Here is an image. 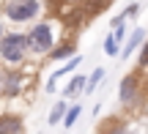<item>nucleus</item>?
Instances as JSON below:
<instances>
[{
    "mask_svg": "<svg viewBox=\"0 0 148 134\" xmlns=\"http://www.w3.org/2000/svg\"><path fill=\"white\" fill-rule=\"evenodd\" d=\"M27 58V41L25 33H5L0 36V60L5 66H19Z\"/></svg>",
    "mask_w": 148,
    "mask_h": 134,
    "instance_id": "f257e3e1",
    "label": "nucleus"
},
{
    "mask_svg": "<svg viewBox=\"0 0 148 134\" xmlns=\"http://www.w3.org/2000/svg\"><path fill=\"white\" fill-rule=\"evenodd\" d=\"M38 14H41V0H5L3 5V16L14 25L36 22Z\"/></svg>",
    "mask_w": 148,
    "mask_h": 134,
    "instance_id": "f03ea898",
    "label": "nucleus"
},
{
    "mask_svg": "<svg viewBox=\"0 0 148 134\" xmlns=\"http://www.w3.org/2000/svg\"><path fill=\"white\" fill-rule=\"evenodd\" d=\"M27 41V52L36 55H47L55 44V33H52V22H33V27L25 33Z\"/></svg>",
    "mask_w": 148,
    "mask_h": 134,
    "instance_id": "7ed1b4c3",
    "label": "nucleus"
},
{
    "mask_svg": "<svg viewBox=\"0 0 148 134\" xmlns=\"http://www.w3.org/2000/svg\"><path fill=\"white\" fill-rule=\"evenodd\" d=\"M118 99H121V104H126V107H132L140 99V80L134 74H126L121 80V85H118Z\"/></svg>",
    "mask_w": 148,
    "mask_h": 134,
    "instance_id": "20e7f679",
    "label": "nucleus"
},
{
    "mask_svg": "<svg viewBox=\"0 0 148 134\" xmlns=\"http://www.w3.org/2000/svg\"><path fill=\"white\" fill-rule=\"evenodd\" d=\"M0 85H3V96L16 99L22 93V88H25V74H19V71H5V74L0 77Z\"/></svg>",
    "mask_w": 148,
    "mask_h": 134,
    "instance_id": "39448f33",
    "label": "nucleus"
},
{
    "mask_svg": "<svg viewBox=\"0 0 148 134\" xmlns=\"http://www.w3.org/2000/svg\"><path fill=\"white\" fill-rule=\"evenodd\" d=\"M145 27H134L132 30V36L126 38V44H123V49H118V55H121V58H129V55H134V49L140 47V44L145 41Z\"/></svg>",
    "mask_w": 148,
    "mask_h": 134,
    "instance_id": "423d86ee",
    "label": "nucleus"
},
{
    "mask_svg": "<svg viewBox=\"0 0 148 134\" xmlns=\"http://www.w3.org/2000/svg\"><path fill=\"white\" fill-rule=\"evenodd\" d=\"M25 123L19 115H0V134H22Z\"/></svg>",
    "mask_w": 148,
    "mask_h": 134,
    "instance_id": "0eeeda50",
    "label": "nucleus"
},
{
    "mask_svg": "<svg viewBox=\"0 0 148 134\" xmlns=\"http://www.w3.org/2000/svg\"><path fill=\"white\" fill-rule=\"evenodd\" d=\"M74 52H77V47H74L71 41L60 44V47H55V44H52V49L47 52V58H49V60H66V58H71Z\"/></svg>",
    "mask_w": 148,
    "mask_h": 134,
    "instance_id": "6e6552de",
    "label": "nucleus"
},
{
    "mask_svg": "<svg viewBox=\"0 0 148 134\" xmlns=\"http://www.w3.org/2000/svg\"><path fill=\"white\" fill-rule=\"evenodd\" d=\"M104 74H107V69H101V66H99V69H93V74L85 77V90H82V93H90L101 80H104Z\"/></svg>",
    "mask_w": 148,
    "mask_h": 134,
    "instance_id": "1a4fd4ad",
    "label": "nucleus"
},
{
    "mask_svg": "<svg viewBox=\"0 0 148 134\" xmlns=\"http://www.w3.org/2000/svg\"><path fill=\"white\" fill-rule=\"evenodd\" d=\"M85 90V77L82 74H77V77H71V82H69V85H66V96H74V93H77V96H79V93H82Z\"/></svg>",
    "mask_w": 148,
    "mask_h": 134,
    "instance_id": "9d476101",
    "label": "nucleus"
},
{
    "mask_svg": "<svg viewBox=\"0 0 148 134\" xmlns=\"http://www.w3.org/2000/svg\"><path fill=\"white\" fill-rule=\"evenodd\" d=\"M79 112H82V107H79V101H77V107H66V112H63V120H60V123H63L66 129H71V126L77 123Z\"/></svg>",
    "mask_w": 148,
    "mask_h": 134,
    "instance_id": "9b49d317",
    "label": "nucleus"
},
{
    "mask_svg": "<svg viewBox=\"0 0 148 134\" xmlns=\"http://www.w3.org/2000/svg\"><path fill=\"white\" fill-rule=\"evenodd\" d=\"M63 112H66V101H58V104L52 107V112H49V120H47V123H49V126L60 123V120H63Z\"/></svg>",
    "mask_w": 148,
    "mask_h": 134,
    "instance_id": "f8f14e48",
    "label": "nucleus"
},
{
    "mask_svg": "<svg viewBox=\"0 0 148 134\" xmlns=\"http://www.w3.org/2000/svg\"><path fill=\"white\" fill-rule=\"evenodd\" d=\"M104 52H107V55H112V58H118V41L112 38V33L104 38Z\"/></svg>",
    "mask_w": 148,
    "mask_h": 134,
    "instance_id": "ddd939ff",
    "label": "nucleus"
},
{
    "mask_svg": "<svg viewBox=\"0 0 148 134\" xmlns=\"http://www.w3.org/2000/svg\"><path fill=\"white\" fill-rule=\"evenodd\" d=\"M140 47H143V49H140V58H137V63H140V69H145V66H148V38H145L143 44H140Z\"/></svg>",
    "mask_w": 148,
    "mask_h": 134,
    "instance_id": "4468645a",
    "label": "nucleus"
},
{
    "mask_svg": "<svg viewBox=\"0 0 148 134\" xmlns=\"http://www.w3.org/2000/svg\"><path fill=\"white\" fill-rule=\"evenodd\" d=\"M55 88H58V77H49L47 80V93H55Z\"/></svg>",
    "mask_w": 148,
    "mask_h": 134,
    "instance_id": "2eb2a0df",
    "label": "nucleus"
},
{
    "mask_svg": "<svg viewBox=\"0 0 148 134\" xmlns=\"http://www.w3.org/2000/svg\"><path fill=\"white\" fill-rule=\"evenodd\" d=\"M110 134H129V131L123 129V126H115V129H110Z\"/></svg>",
    "mask_w": 148,
    "mask_h": 134,
    "instance_id": "dca6fc26",
    "label": "nucleus"
},
{
    "mask_svg": "<svg viewBox=\"0 0 148 134\" xmlns=\"http://www.w3.org/2000/svg\"><path fill=\"white\" fill-rule=\"evenodd\" d=\"M66 3H85V0H66Z\"/></svg>",
    "mask_w": 148,
    "mask_h": 134,
    "instance_id": "f3484780",
    "label": "nucleus"
},
{
    "mask_svg": "<svg viewBox=\"0 0 148 134\" xmlns=\"http://www.w3.org/2000/svg\"><path fill=\"white\" fill-rule=\"evenodd\" d=\"M0 36H3V22H0Z\"/></svg>",
    "mask_w": 148,
    "mask_h": 134,
    "instance_id": "a211bd4d",
    "label": "nucleus"
},
{
    "mask_svg": "<svg viewBox=\"0 0 148 134\" xmlns=\"http://www.w3.org/2000/svg\"><path fill=\"white\" fill-rule=\"evenodd\" d=\"M0 96H3V85H0Z\"/></svg>",
    "mask_w": 148,
    "mask_h": 134,
    "instance_id": "6ab92c4d",
    "label": "nucleus"
}]
</instances>
